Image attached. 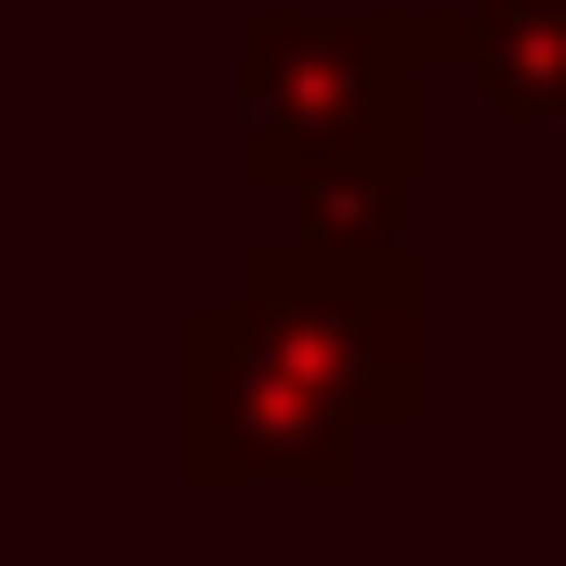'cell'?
Returning a JSON list of instances; mask_svg holds the SVG:
<instances>
[{
    "instance_id": "3",
    "label": "cell",
    "mask_w": 566,
    "mask_h": 566,
    "mask_svg": "<svg viewBox=\"0 0 566 566\" xmlns=\"http://www.w3.org/2000/svg\"><path fill=\"white\" fill-rule=\"evenodd\" d=\"M448 66L474 80L488 119L566 133V0H461L448 13Z\"/></svg>"
},
{
    "instance_id": "2",
    "label": "cell",
    "mask_w": 566,
    "mask_h": 566,
    "mask_svg": "<svg viewBox=\"0 0 566 566\" xmlns=\"http://www.w3.org/2000/svg\"><path fill=\"white\" fill-rule=\"evenodd\" d=\"M448 13H238V185L316 238H396Z\"/></svg>"
},
{
    "instance_id": "1",
    "label": "cell",
    "mask_w": 566,
    "mask_h": 566,
    "mask_svg": "<svg viewBox=\"0 0 566 566\" xmlns=\"http://www.w3.org/2000/svg\"><path fill=\"white\" fill-rule=\"evenodd\" d=\"M422 396V290L396 238H251L224 303L171 329L185 488H356Z\"/></svg>"
}]
</instances>
